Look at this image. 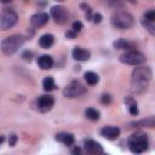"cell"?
Wrapping results in <instances>:
<instances>
[{"instance_id":"7402d4cb","label":"cell","mask_w":155,"mask_h":155,"mask_svg":"<svg viewBox=\"0 0 155 155\" xmlns=\"http://www.w3.org/2000/svg\"><path fill=\"white\" fill-rule=\"evenodd\" d=\"M144 21L150 22V23H155V10H149L144 13Z\"/></svg>"},{"instance_id":"f546056e","label":"cell","mask_w":155,"mask_h":155,"mask_svg":"<svg viewBox=\"0 0 155 155\" xmlns=\"http://www.w3.org/2000/svg\"><path fill=\"white\" fill-rule=\"evenodd\" d=\"M76 34H78V33H75L73 29H70L69 31H67V33H65V36H67L68 39H74V38L76 36Z\"/></svg>"},{"instance_id":"cb8c5ba5","label":"cell","mask_w":155,"mask_h":155,"mask_svg":"<svg viewBox=\"0 0 155 155\" xmlns=\"http://www.w3.org/2000/svg\"><path fill=\"white\" fill-rule=\"evenodd\" d=\"M71 29H73L75 33H80V31L82 30V23H81V22H79V21L74 22V23H73V25H71Z\"/></svg>"},{"instance_id":"9c48e42d","label":"cell","mask_w":155,"mask_h":155,"mask_svg":"<svg viewBox=\"0 0 155 155\" xmlns=\"http://www.w3.org/2000/svg\"><path fill=\"white\" fill-rule=\"evenodd\" d=\"M51 16L54 19V22L56 23H59V24L65 23L67 19H68V12H67L65 7L59 6V5L51 7Z\"/></svg>"},{"instance_id":"30bf717a","label":"cell","mask_w":155,"mask_h":155,"mask_svg":"<svg viewBox=\"0 0 155 155\" xmlns=\"http://www.w3.org/2000/svg\"><path fill=\"white\" fill-rule=\"evenodd\" d=\"M84 148H85V151H86L87 154H93V155H96V154H102V153H103L102 145H101L99 143L92 140V139H86V140L84 142Z\"/></svg>"},{"instance_id":"ffe728a7","label":"cell","mask_w":155,"mask_h":155,"mask_svg":"<svg viewBox=\"0 0 155 155\" xmlns=\"http://www.w3.org/2000/svg\"><path fill=\"white\" fill-rule=\"evenodd\" d=\"M85 115H86V117H87L88 120H91V121H97V120H99V111H98L97 109L88 108V109H86Z\"/></svg>"},{"instance_id":"2e32d148","label":"cell","mask_w":155,"mask_h":155,"mask_svg":"<svg viewBox=\"0 0 155 155\" xmlns=\"http://www.w3.org/2000/svg\"><path fill=\"white\" fill-rule=\"evenodd\" d=\"M131 125L138 126V127H148V128H155V116H148L145 119H142L139 121L132 122Z\"/></svg>"},{"instance_id":"484cf974","label":"cell","mask_w":155,"mask_h":155,"mask_svg":"<svg viewBox=\"0 0 155 155\" xmlns=\"http://www.w3.org/2000/svg\"><path fill=\"white\" fill-rule=\"evenodd\" d=\"M22 58H23L24 61H27V62H30L31 58H33V53L29 52V51H24V52L22 53Z\"/></svg>"},{"instance_id":"83f0119b","label":"cell","mask_w":155,"mask_h":155,"mask_svg":"<svg viewBox=\"0 0 155 155\" xmlns=\"http://www.w3.org/2000/svg\"><path fill=\"white\" fill-rule=\"evenodd\" d=\"M17 136L16 134H11L10 136V139H8V144H10V147H15L16 145V143H17Z\"/></svg>"},{"instance_id":"d6a6232c","label":"cell","mask_w":155,"mask_h":155,"mask_svg":"<svg viewBox=\"0 0 155 155\" xmlns=\"http://www.w3.org/2000/svg\"><path fill=\"white\" fill-rule=\"evenodd\" d=\"M4 140H5V138H4V136H1V139H0V144H2V143H4Z\"/></svg>"},{"instance_id":"836d02e7","label":"cell","mask_w":155,"mask_h":155,"mask_svg":"<svg viewBox=\"0 0 155 155\" xmlns=\"http://www.w3.org/2000/svg\"><path fill=\"white\" fill-rule=\"evenodd\" d=\"M128 1H130V2H132V4H134V2H136V0H128Z\"/></svg>"},{"instance_id":"44dd1931","label":"cell","mask_w":155,"mask_h":155,"mask_svg":"<svg viewBox=\"0 0 155 155\" xmlns=\"http://www.w3.org/2000/svg\"><path fill=\"white\" fill-rule=\"evenodd\" d=\"M85 80H86V82H87L88 85H96V84L98 82L99 78H98V75H97L96 73H93V71H87V73H85Z\"/></svg>"},{"instance_id":"5b68a950","label":"cell","mask_w":155,"mask_h":155,"mask_svg":"<svg viewBox=\"0 0 155 155\" xmlns=\"http://www.w3.org/2000/svg\"><path fill=\"white\" fill-rule=\"evenodd\" d=\"M120 62L127 65H139L143 64L145 62V56L142 52H138L136 50H131V51H126L120 56Z\"/></svg>"},{"instance_id":"e575fe53","label":"cell","mask_w":155,"mask_h":155,"mask_svg":"<svg viewBox=\"0 0 155 155\" xmlns=\"http://www.w3.org/2000/svg\"><path fill=\"white\" fill-rule=\"evenodd\" d=\"M56 1H58V2H62V1H64V0H56Z\"/></svg>"},{"instance_id":"4316f807","label":"cell","mask_w":155,"mask_h":155,"mask_svg":"<svg viewBox=\"0 0 155 155\" xmlns=\"http://www.w3.org/2000/svg\"><path fill=\"white\" fill-rule=\"evenodd\" d=\"M101 102H102L103 104H110V103H111V97H110V94H103V96L101 97Z\"/></svg>"},{"instance_id":"d4e9b609","label":"cell","mask_w":155,"mask_h":155,"mask_svg":"<svg viewBox=\"0 0 155 155\" xmlns=\"http://www.w3.org/2000/svg\"><path fill=\"white\" fill-rule=\"evenodd\" d=\"M130 113L132 115H137L138 114V107H137V103L134 101L132 103H130Z\"/></svg>"},{"instance_id":"4fadbf2b","label":"cell","mask_w":155,"mask_h":155,"mask_svg":"<svg viewBox=\"0 0 155 155\" xmlns=\"http://www.w3.org/2000/svg\"><path fill=\"white\" fill-rule=\"evenodd\" d=\"M56 140L65 144L67 147H70L74 144L75 142V138H74V134L71 133H68V132H59L56 134Z\"/></svg>"},{"instance_id":"3957f363","label":"cell","mask_w":155,"mask_h":155,"mask_svg":"<svg viewBox=\"0 0 155 155\" xmlns=\"http://www.w3.org/2000/svg\"><path fill=\"white\" fill-rule=\"evenodd\" d=\"M24 40H25L24 36L19 34H13L11 36H7L1 41V51L7 56L13 54L23 45Z\"/></svg>"},{"instance_id":"4dcf8cb0","label":"cell","mask_w":155,"mask_h":155,"mask_svg":"<svg viewBox=\"0 0 155 155\" xmlns=\"http://www.w3.org/2000/svg\"><path fill=\"white\" fill-rule=\"evenodd\" d=\"M71 153H73V154H80V153H81V150H80V148H75V149H73V150H71Z\"/></svg>"},{"instance_id":"52a82bcc","label":"cell","mask_w":155,"mask_h":155,"mask_svg":"<svg viewBox=\"0 0 155 155\" xmlns=\"http://www.w3.org/2000/svg\"><path fill=\"white\" fill-rule=\"evenodd\" d=\"M86 91H87V88L79 80H74V81H71L70 84H68L64 87L63 94L67 98H75V97H79V96L85 94Z\"/></svg>"},{"instance_id":"ac0fdd59","label":"cell","mask_w":155,"mask_h":155,"mask_svg":"<svg viewBox=\"0 0 155 155\" xmlns=\"http://www.w3.org/2000/svg\"><path fill=\"white\" fill-rule=\"evenodd\" d=\"M114 47L116 50H124V51H131L133 48V44H131L130 41H126L124 39H119L114 42Z\"/></svg>"},{"instance_id":"1f68e13d","label":"cell","mask_w":155,"mask_h":155,"mask_svg":"<svg viewBox=\"0 0 155 155\" xmlns=\"http://www.w3.org/2000/svg\"><path fill=\"white\" fill-rule=\"evenodd\" d=\"M2 4H7V2H10V1H12V0H0Z\"/></svg>"},{"instance_id":"8992f818","label":"cell","mask_w":155,"mask_h":155,"mask_svg":"<svg viewBox=\"0 0 155 155\" xmlns=\"http://www.w3.org/2000/svg\"><path fill=\"white\" fill-rule=\"evenodd\" d=\"M17 19H18V16L12 8H4L1 11V16H0L1 30H7V29L12 28L17 23Z\"/></svg>"},{"instance_id":"603a6c76","label":"cell","mask_w":155,"mask_h":155,"mask_svg":"<svg viewBox=\"0 0 155 155\" xmlns=\"http://www.w3.org/2000/svg\"><path fill=\"white\" fill-rule=\"evenodd\" d=\"M142 24L144 25V28L153 35H155V23H150V22H147V21H142Z\"/></svg>"},{"instance_id":"277c9868","label":"cell","mask_w":155,"mask_h":155,"mask_svg":"<svg viewBox=\"0 0 155 155\" xmlns=\"http://www.w3.org/2000/svg\"><path fill=\"white\" fill-rule=\"evenodd\" d=\"M133 16L125 11H117L111 16V24L117 29H128L133 25Z\"/></svg>"},{"instance_id":"6da1fadb","label":"cell","mask_w":155,"mask_h":155,"mask_svg":"<svg viewBox=\"0 0 155 155\" xmlns=\"http://www.w3.org/2000/svg\"><path fill=\"white\" fill-rule=\"evenodd\" d=\"M151 79V70L148 67H138L132 71L131 78V91L136 94L147 91L149 81Z\"/></svg>"},{"instance_id":"8fae6325","label":"cell","mask_w":155,"mask_h":155,"mask_svg":"<svg viewBox=\"0 0 155 155\" xmlns=\"http://www.w3.org/2000/svg\"><path fill=\"white\" fill-rule=\"evenodd\" d=\"M47 22H48V15L45 12H38V13L33 15L30 18V24L34 28H40V27L45 25Z\"/></svg>"},{"instance_id":"ba28073f","label":"cell","mask_w":155,"mask_h":155,"mask_svg":"<svg viewBox=\"0 0 155 155\" xmlns=\"http://www.w3.org/2000/svg\"><path fill=\"white\" fill-rule=\"evenodd\" d=\"M54 104V98L51 94H42L38 98V109L41 113H47L52 109Z\"/></svg>"},{"instance_id":"7c38bea8","label":"cell","mask_w":155,"mask_h":155,"mask_svg":"<svg viewBox=\"0 0 155 155\" xmlns=\"http://www.w3.org/2000/svg\"><path fill=\"white\" fill-rule=\"evenodd\" d=\"M101 134L104 138L113 140V139H116L120 136V128L119 127H115V126H107V127H104L101 131Z\"/></svg>"},{"instance_id":"f1b7e54d","label":"cell","mask_w":155,"mask_h":155,"mask_svg":"<svg viewBox=\"0 0 155 155\" xmlns=\"http://www.w3.org/2000/svg\"><path fill=\"white\" fill-rule=\"evenodd\" d=\"M92 21H93L94 23H101V21H102V15H101V13H94L93 17H92Z\"/></svg>"},{"instance_id":"d6986e66","label":"cell","mask_w":155,"mask_h":155,"mask_svg":"<svg viewBox=\"0 0 155 155\" xmlns=\"http://www.w3.org/2000/svg\"><path fill=\"white\" fill-rule=\"evenodd\" d=\"M42 87H44L45 91H48V92L52 91V90H54V88H56V84H54L53 78L46 76V78L42 80Z\"/></svg>"},{"instance_id":"7a4b0ae2","label":"cell","mask_w":155,"mask_h":155,"mask_svg":"<svg viewBox=\"0 0 155 155\" xmlns=\"http://www.w3.org/2000/svg\"><path fill=\"white\" fill-rule=\"evenodd\" d=\"M127 144L132 153L140 154L148 149V137L145 133H143L140 131L134 132L128 137Z\"/></svg>"},{"instance_id":"e0dca14e","label":"cell","mask_w":155,"mask_h":155,"mask_svg":"<svg viewBox=\"0 0 155 155\" xmlns=\"http://www.w3.org/2000/svg\"><path fill=\"white\" fill-rule=\"evenodd\" d=\"M53 41H54V38L52 34H44L39 39V45L42 48H48L53 45Z\"/></svg>"},{"instance_id":"9a60e30c","label":"cell","mask_w":155,"mask_h":155,"mask_svg":"<svg viewBox=\"0 0 155 155\" xmlns=\"http://www.w3.org/2000/svg\"><path fill=\"white\" fill-rule=\"evenodd\" d=\"M91 53L87 50H84L81 47H74L73 50V58L76 61H87L90 58Z\"/></svg>"},{"instance_id":"5bb4252c","label":"cell","mask_w":155,"mask_h":155,"mask_svg":"<svg viewBox=\"0 0 155 155\" xmlns=\"http://www.w3.org/2000/svg\"><path fill=\"white\" fill-rule=\"evenodd\" d=\"M38 65L42 69V70H47V69H51L52 65H53V59L51 56L48 54H42L39 57L38 59Z\"/></svg>"}]
</instances>
